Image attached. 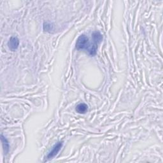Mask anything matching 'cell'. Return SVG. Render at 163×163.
<instances>
[{
  "label": "cell",
  "mask_w": 163,
  "mask_h": 163,
  "mask_svg": "<svg viewBox=\"0 0 163 163\" xmlns=\"http://www.w3.org/2000/svg\"><path fill=\"white\" fill-rule=\"evenodd\" d=\"M63 145V141H59L57 144L52 147V149L51 151L47 155L46 159L49 160L54 158L55 156L58 154V152L60 151V150L62 148Z\"/></svg>",
  "instance_id": "obj_2"
},
{
  "label": "cell",
  "mask_w": 163,
  "mask_h": 163,
  "mask_svg": "<svg viewBox=\"0 0 163 163\" xmlns=\"http://www.w3.org/2000/svg\"><path fill=\"white\" fill-rule=\"evenodd\" d=\"M90 39L85 35H81L76 42V48L78 50H85L91 56H96L98 45L103 40V35L99 31L93 32Z\"/></svg>",
  "instance_id": "obj_1"
},
{
  "label": "cell",
  "mask_w": 163,
  "mask_h": 163,
  "mask_svg": "<svg viewBox=\"0 0 163 163\" xmlns=\"http://www.w3.org/2000/svg\"><path fill=\"white\" fill-rule=\"evenodd\" d=\"M88 110V106L85 103H80L76 107V111L79 113H85Z\"/></svg>",
  "instance_id": "obj_4"
},
{
  "label": "cell",
  "mask_w": 163,
  "mask_h": 163,
  "mask_svg": "<svg viewBox=\"0 0 163 163\" xmlns=\"http://www.w3.org/2000/svg\"><path fill=\"white\" fill-rule=\"evenodd\" d=\"M1 140H2V142L4 152L5 154H6L9 151V141H7V140H6V138L5 137H3V134H2V136H1Z\"/></svg>",
  "instance_id": "obj_5"
},
{
  "label": "cell",
  "mask_w": 163,
  "mask_h": 163,
  "mask_svg": "<svg viewBox=\"0 0 163 163\" xmlns=\"http://www.w3.org/2000/svg\"><path fill=\"white\" fill-rule=\"evenodd\" d=\"M43 28H44V30H46V31H51L52 29L51 28V24L49 23H45L43 26Z\"/></svg>",
  "instance_id": "obj_6"
},
{
  "label": "cell",
  "mask_w": 163,
  "mask_h": 163,
  "mask_svg": "<svg viewBox=\"0 0 163 163\" xmlns=\"http://www.w3.org/2000/svg\"><path fill=\"white\" fill-rule=\"evenodd\" d=\"M8 46L9 47V49L12 50L14 51L18 49V47L19 46V40L17 37L12 36L10 38L8 42Z\"/></svg>",
  "instance_id": "obj_3"
}]
</instances>
